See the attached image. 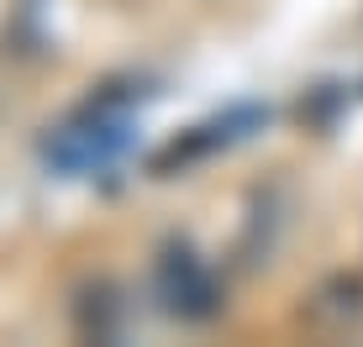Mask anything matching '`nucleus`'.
Returning a JSON list of instances; mask_svg holds the SVG:
<instances>
[{
  "label": "nucleus",
  "mask_w": 363,
  "mask_h": 347,
  "mask_svg": "<svg viewBox=\"0 0 363 347\" xmlns=\"http://www.w3.org/2000/svg\"><path fill=\"white\" fill-rule=\"evenodd\" d=\"M127 147V116L116 110H90V116L69 121L53 142H48V158H58L64 169H100Z\"/></svg>",
  "instance_id": "1"
},
{
  "label": "nucleus",
  "mask_w": 363,
  "mask_h": 347,
  "mask_svg": "<svg viewBox=\"0 0 363 347\" xmlns=\"http://www.w3.org/2000/svg\"><path fill=\"white\" fill-rule=\"evenodd\" d=\"M164 295H169V311H179V316H206L211 311V279L184 253H174L164 263Z\"/></svg>",
  "instance_id": "2"
}]
</instances>
